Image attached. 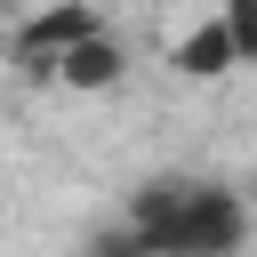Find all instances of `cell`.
Instances as JSON below:
<instances>
[{
  "mask_svg": "<svg viewBox=\"0 0 257 257\" xmlns=\"http://www.w3.org/2000/svg\"><path fill=\"white\" fill-rule=\"evenodd\" d=\"M249 241V209L217 177H153L128 201V249H169V257H217Z\"/></svg>",
  "mask_w": 257,
  "mask_h": 257,
  "instance_id": "6da1fadb",
  "label": "cell"
},
{
  "mask_svg": "<svg viewBox=\"0 0 257 257\" xmlns=\"http://www.w3.org/2000/svg\"><path fill=\"white\" fill-rule=\"evenodd\" d=\"M104 16L88 8V0H32V16L16 24V56L32 64V72H48L56 64V48H72L80 32H96Z\"/></svg>",
  "mask_w": 257,
  "mask_h": 257,
  "instance_id": "7a4b0ae2",
  "label": "cell"
},
{
  "mask_svg": "<svg viewBox=\"0 0 257 257\" xmlns=\"http://www.w3.org/2000/svg\"><path fill=\"white\" fill-rule=\"evenodd\" d=\"M169 72H185V80H225V72H241L225 16H201L185 40H169Z\"/></svg>",
  "mask_w": 257,
  "mask_h": 257,
  "instance_id": "3957f363",
  "label": "cell"
},
{
  "mask_svg": "<svg viewBox=\"0 0 257 257\" xmlns=\"http://www.w3.org/2000/svg\"><path fill=\"white\" fill-rule=\"evenodd\" d=\"M48 80H64V88H112V80H120V48H112V32L96 24V32H80L72 48H56Z\"/></svg>",
  "mask_w": 257,
  "mask_h": 257,
  "instance_id": "277c9868",
  "label": "cell"
},
{
  "mask_svg": "<svg viewBox=\"0 0 257 257\" xmlns=\"http://www.w3.org/2000/svg\"><path fill=\"white\" fill-rule=\"evenodd\" d=\"M217 16H225V32H233V56L257 64V0H217Z\"/></svg>",
  "mask_w": 257,
  "mask_h": 257,
  "instance_id": "5b68a950",
  "label": "cell"
},
{
  "mask_svg": "<svg viewBox=\"0 0 257 257\" xmlns=\"http://www.w3.org/2000/svg\"><path fill=\"white\" fill-rule=\"evenodd\" d=\"M16 8H32V0H16Z\"/></svg>",
  "mask_w": 257,
  "mask_h": 257,
  "instance_id": "8992f818",
  "label": "cell"
}]
</instances>
